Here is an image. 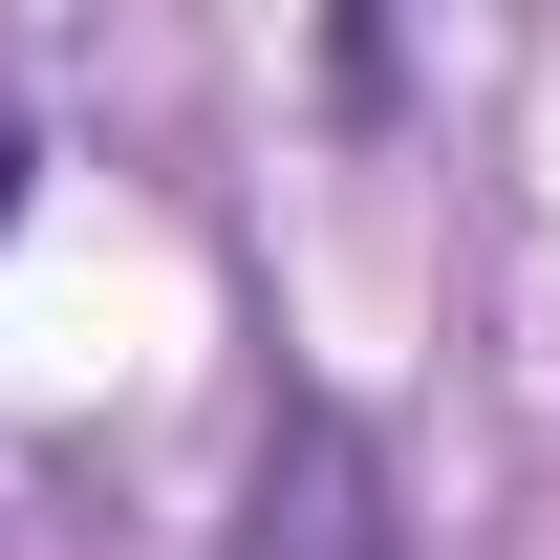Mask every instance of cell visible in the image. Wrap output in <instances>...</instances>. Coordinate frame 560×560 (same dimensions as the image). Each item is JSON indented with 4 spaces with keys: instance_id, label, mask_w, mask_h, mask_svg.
<instances>
[{
    "instance_id": "cell-1",
    "label": "cell",
    "mask_w": 560,
    "mask_h": 560,
    "mask_svg": "<svg viewBox=\"0 0 560 560\" xmlns=\"http://www.w3.org/2000/svg\"><path fill=\"white\" fill-rule=\"evenodd\" d=\"M237 560H410L366 410H324V388H280V410H259V475H237Z\"/></svg>"
},
{
    "instance_id": "cell-2",
    "label": "cell",
    "mask_w": 560,
    "mask_h": 560,
    "mask_svg": "<svg viewBox=\"0 0 560 560\" xmlns=\"http://www.w3.org/2000/svg\"><path fill=\"white\" fill-rule=\"evenodd\" d=\"M22 173H44V130H22V108H0V237H22Z\"/></svg>"
}]
</instances>
